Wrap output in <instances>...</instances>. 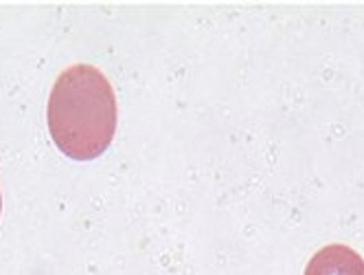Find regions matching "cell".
I'll return each mask as SVG.
<instances>
[{"label": "cell", "mask_w": 364, "mask_h": 275, "mask_svg": "<svg viewBox=\"0 0 364 275\" xmlns=\"http://www.w3.org/2000/svg\"><path fill=\"white\" fill-rule=\"evenodd\" d=\"M48 133L75 161H92L110 147L117 130V97L99 68L68 66L48 97Z\"/></svg>", "instance_id": "6da1fadb"}, {"label": "cell", "mask_w": 364, "mask_h": 275, "mask_svg": "<svg viewBox=\"0 0 364 275\" xmlns=\"http://www.w3.org/2000/svg\"><path fill=\"white\" fill-rule=\"evenodd\" d=\"M0 209H3V196H0Z\"/></svg>", "instance_id": "3957f363"}, {"label": "cell", "mask_w": 364, "mask_h": 275, "mask_svg": "<svg viewBox=\"0 0 364 275\" xmlns=\"http://www.w3.org/2000/svg\"><path fill=\"white\" fill-rule=\"evenodd\" d=\"M305 275H364V260L347 244H327L311 256Z\"/></svg>", "instance_id": "7a4b0ae2"}]
</instances>
